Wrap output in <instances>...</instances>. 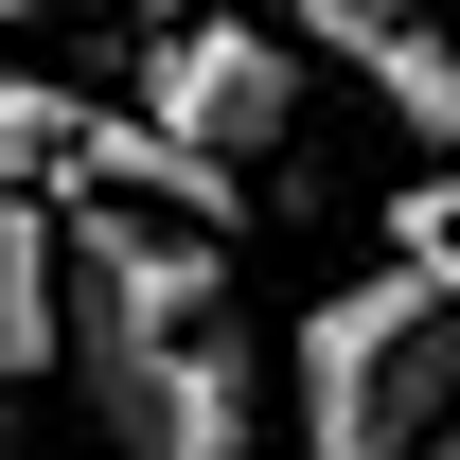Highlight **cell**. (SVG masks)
<instances>
[{
    "label": "cell",
    "mask_w": 460,
    "mask_h": 460,
    "mask_svg": "<svg viewBox=\"0 0 460 460\" xmlns=\"http://www.w3.org/2000/svg\"><path fill=\"white\" fill-rule=\"evenodd\" d=\"M284 407H301V460H425L460 425V266L407 248V266L337 284L284 354Z\"/></svg>",
    "instance_id": "1"
},
{
    "label": "cell",
    "mask_w": 460,
    "mask_h": 460,
    "mask_svg": "<svg viewBox=\"0 0 460 460\" xmlns=\"http://www.w3.org/2000/svg\"><path fill=\"white\" fill-rule=\"evenodd\" d=\"M142 107L248 177V160L301 124V36H284V18H160V54H142Z\"/></svg>",
    "instance_id": "3"
},
{
    "label": "cell",
    "mask_w": 460,
    "mask_h": 460,
    "mask_svg": "<svg viewBox=\"0 0 460 460\" xmlns=\"http://www.w3.org/2000/svg\"><path fill=\"white\" fill-rule=\"evenodd\" d=\"M425 460H460V425H443V443H425Z\"/></svg>",
    "instance_id": "8"
},
{
    "label": "cell",
    "mask_w": 460,
    "mask_h": 460,
    "mask_svg": "<svg viewBox=\"0 0 460 460\" xmlns=\"http://www.w3.org/2000/svg\"><path fill=\"white\" fill-rule=\"evenodd\" d=\"M71 354V195L54 177H0V390Z\"/></svg>",
    "instance_id": "5"
},
{
    "label": "cell",
    "mask_w": 460,
    "mask_h": 460,
    "mask_svg": "<svg viewBox=\"0 0 460 460\" xmlns=\"http://www.w3.org/2000/svg\"><path fill=\"white\" fill-rule=\"evenodd\" d=\"M71 195H142V213H177V230H230V160H213V142H177L160 107H107V124H89Z\"/></svg>",
    "instance_id": "6"
},
{
    "label": "cell",
    "mask_w": 460,
    "mask_h": 460,
    "mask_svg": "<svg viewBox=\"0 0 460 460\" xmlns=\"http://www.w3.org/2000/svg\"><path fill=\"white\" fill-rule=\"evenodd\" d=\"M195 319H213V230L124 213V195H71V372L107 390L142 354H177Z\"/></svg>",
    "instance_id": "2"
},
{
    "label": "cell",
    "mask_w": 460,
    "mask_h": 460,
    "mask_svg": "<svg viewBox=\"0 0 460 460\" xmlns=\"http://www.w3.org/2000/svg\"><path fill=\"white\" fill-rule=\"evenodd\" d=\"M36 18H89V0H0V36H36Z\"/></svg>",
    "instance_id": "7"
},
{
    "label": "cell",
    "mask_w": 460,
    "mask_h": 460,
    "mask_svg": "<svg viewBox=\"0 0 460 460\" xmlns=\"http://www.w3.org/2000/svg\"><path fill=\"white\" fill-rule=\"evenodd\" d=\"M284 36H301V54H337L354 89L425 142V160H460V36L425 18V0H284Z\"/></svg>",
    "instance_id": "4"
}]
</instances>
